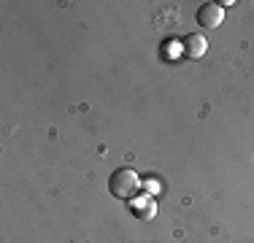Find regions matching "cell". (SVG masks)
<instances>
[{
  "label": "cell",
  "instance_id": "obj_1",
  "mask_svg": "<svg viewBox=\"0 0 254 243\" xmlns=\"http://www.w3.org/2000/svg\"><path fill=\"white\" fill-rule=\"evenodd\" d=\"M141 186H143V179L132 168H119V170H114L111 179H108V192L117 200H127V203L135 197Z\"/></svg>",
  "mask_w": 254,
  "mask_h": 243
},
{
  "label": "cell",
  "instance_id": "obj_2",
  "mask_svg": "<svg viewBox=\"0 0 254 243\" xmlns=\"http://www.w3.org/2000/svg\"><path fill=\"white\" fill-rule=\"evenodd\" d=\"M195 22H197V27H203V30H216L225 22V8H219L216 3H203L195 14Z\"/></svg>",
  "mask_w": 254,
  "mask_h": 243
},
{
  "label": "cell",
  "instance_id": "obj_3",
  "mask_svg": "<svg viewBox=\"0 0 254 243\" xmlns=\"http://www.w3.org/2000/svg\"><path fill=\"white\" fill-rule=\"evenodd\" d=\"M130 211L135 219H141V222H152L157 216V200L152 194H135V197L130 200Z\"/></svg>",
  "mask_w": 254,
  "mask_h": 243
},
{
  "label": "cell",
  "instance_id": "obj_4",
  "mask_svg": "<svg viewBox=\"0 0 254 243\" xmlns=\"http://www.w3.org/2000/svg\"><path fill=\"white\" fill-rule=\"evenodd\" d=\"M181 46H184V57H190V60H200L205 57V52H208V41H205V35L200 33H190L184 41H181Z\"/></svg>",
  "mask_w": 254,
  "mask_h": 243
},
{
  "label": "cell",
  "instance_id": "obj_5",
  "mask_svg": "<svg viewBox=\"0 0 254 243\" xmlns=\"http://www.w3.org/2000/svg\"><path fill=\"white\" fill-rule=\"evenodd\" d=\"M143 189H149V194H157L160 192V184L157 181H143Z\"/></svg>",
  "mask_w": 254,
  "mask_h": 243
},
{
  "label": "cell",
  "instance_id": "obj_6",
  "mask_svg": "<svg viewBox=\"0 0 254 243\" xmlns=\"http://www.w3.org/2000/svg\"><path fill=\"white\" fill-rule=\"evenodd\" d=\"M216 5H219V8H230V5H235V3H233V0H219Z\"/></svg>",
  "mask_w": 254,
  "mask_h": 243
}]
</instances>
